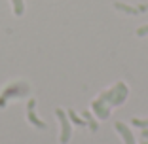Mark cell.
<instances>
[{
    "label": "cell",
    "instance_id": "cell-10",
    "mask_svg": "<svg viewBox=\"0 0 148 144\" xmlns=\"http://www.w3.org/2000/svg\"><path fill=\"white\" fill-rule=\"evenodd\" d=\"M10 2H12V8H13V13H15V15H23V12H25V2H23V0H10Z\"/></svg>",
    "mask_w": 148,
    "mask_h": 144
},
{
    "label": "cell",
    "instance_id": "cell-12",
    "mask_svg": "<svg viewBox=\"0 0 148 144\" xmlns=\"http://www.w3.org/2000/svg\"><path fill=\"white\" fill-rule=\"evenodd\" d=\"M137 36H139V38H144V36H148V25H143L140 29H137Z\"/></svg>",
    "mask_w": 148,
    "mask_h": 144
},
{
    "label": "cell",
    "instance_id": "cell-13",
    "mask_svg": "<svg viewBox=\"0 0 148 144\" xmlns=\"http://www.w3.org/2000/svg\"><path fill=\"white\" fill-rule=\"evenodd\" d=\"M143 139L148 140V129H143Z\"/></svg>",
    "mask_w": 148,
    "mask_h": 144
},
{
    "label": "cell",
    "instance_id": "cell-3",
    "mask_svg": "<svg viewBox=\"0 0 148 144\" xmlns=\"http://www.w3.org/2000/svg\"><path fill=\"white\" fill-rule=\"evenodd\" d=\"M34 106H36V100L34 99H29V104H27V118H29V121H31L34 127H38V129H46V123L36 116Z\"/></svg>",
    "mask_w": 148,
    "mask_h": 144
},
{
    "label": "cell",
    "instance_id": "cell-6",
    "mask_svg": "<svg viewBox=\"0 0 148 144\" xmlns=\"http://www.w3.org/2000/svg\"><path fill=\"white\" fill-rule=\"evenodd\" d=\"M91 110H93V114H95L99 119H106V118L110 116V108H108L106 104H103L99 99L91 102Z\"/></svg>",
    "mask_w": 148,
    "mask_h": 144
},
{
    "label": "cell",
    "instance_id": "cell-2",
    "mask_svg": "<svg viewBox=\"0 0 148 144\" xmlns=\"http://www.w3.org/2000/svg\"><path fill=\"white\" fill-rule=\"evenodd\" d=\"M55 116L57 119H59V125H61V133H59V142L61 144H66L70 140V136H72V127H70V119L69 116H66L65 110L57 108L55 110Z\"/></svg>",
    "mask_w": 148,
    "mask_h": 144
},
{
    "label": "cell",
    "instance_id": "cell-14",
    "mask_svg": "<svg viewBox=\"0 0 148 144\" xmlns=\"http://www.w3.org/2000/svg\"><path fill=\"white\" fill-rule=\"evenodd\" d=\"M140 144H148V140H143V142H140Z\"/></svg>",
    "mask_w": 148,
    "mask_h": 144
},
{
    "label": "cell",
    "instance_id": "cell-7",
    "mask_svg": "<svg viewBox=\"0 0 148 144\" xmlns=\"http://www.w3.org/2000/svg\"><path fill=\"white\" fill-rule=\"evenodd\" d=\"M114 8H116L118 12H125V13H129V15H137V13L140 12V10L133 8V6H127V4H123V2H114Z\"/></svg>",
    "mask_w": 148,
    "mask_h": 144
},
{
    "label": "cell",
    "instance_id": "cell-4",
    "mask_svg": "<svg viewBox=\"0 0 148 144\" xmlns=\"http://www.w3.org/2000/svg\"><path fill=\"white\" fill-rule=\"evenodd\" d=\"M114 129L122 135V139H123V142H125V144H135V135H133V131H131L125 123L116 121V123H114Z\"/></svg>",
    "mask_w": 148,
    "mask_h": 144
},
{
    "label": "cell",
    "instance_id": "cell-5",
    "mask_svg": "<svg viewBox=\"0 0 148 144\" xmlns=\"http://www.w3.org/2000/svg\"><path fill=\"white\" fill-rule=\"evenodd\" d=\"M127 93H129V91H127V85L123 82L116 83V95H114L110 106H120V104H123V102H125V99H127Z\"/></svg>",
    "mask_w": 148,
    "mask_h": 144
},
{
    "label": "cell",
    "instance_id": "cell-8",
    "mask_svg": "<svg viewBox=\"0 0 148 144\" xmlns=\"http://www.w3.org/2000/svg\"><path fill=\"white\" fill-rule=\"evenodd\" d=\"M66 116H69V119H70L72 123H76V125H80V127L87 125V123H86V119H84L82 116H78V114L74 112V110H69V112H66Z\"/></svg>",
    "mask_w": 148,
    "mask_h": 144
},
{
    "label": "cell",
    "instance_id": "cell-9",
    "mask_svg": "<svg viewBox=\"0 0 148 144\" xmlns=\"http://www.w3.org/2000/svg\"><path fill=\"white\" fill-rule=\"evenodd\" d=\"M82 118L86 119V123H89L91 131H97V129H99V127H97V121L93 119V114L89 112V110H84V112H82Z\"/></svg>",
    "mask_w": 148,
    "mask_h": 144
},
{
    "label": "cell",
    "instance_id": "cell-11",
    "mask_svg": "<svg viewBox=\"0 0 148 144\" xmlns=\"http://www.w3.org/2000/svg\"><path fill=\"white\" fill-rule=\"evenodd\" d=\"M131 125L139 127V129H148V119H139V118H133V119H131Z\"/></svg>",
    "mask_w": 148,
    "mask_h": 144
},
{
    "label": "cell",
    "instance_id": "cell-1",
    "mask_svg": "<svg viewBox=\"0 0 148 144\" xmlns=\"http://www.w3.org/2000/svg\"><path fill=\"white\" fill-rule=\"evenodd\" d=\"M29 91H31V85L25 82H15V83H10L8 87L2 91V95H0V108H4L6 104H8L10 99H17V97H25L29 95Z\"/></svg>",
    "mask_w": 148,
    "mask_h": 144
}]
</instances>
